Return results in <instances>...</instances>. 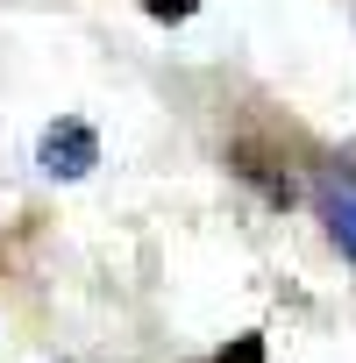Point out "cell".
<instances>
[{"mask_svg":"<svg viewBox=\"0 0 356 363\" xmlns=\"http://www.w3.org/2000/svg\"><path fill=\"white\" fill-rule=\"evenodd\" d=\"M221 363H264V342H257V335H243V342H228V349H221Z\"/></svg>","mask_w":356,"mask_h":363,"instance_id":"277c9868","label":"cell"},{"mask_svg":"<svg viewBox=\"0 0 356 363\" xmlns=\"http://www.w3.org/2000/svg\"><path fill=\"white\" fill-rule=\"evenodd\" d=\"M100 164V135L86 128V121H50V135H43V171L50 178H86Z\"/></svg>","mask_w":356,"mask_h":363,"instance_id":"6da1fadb","label":"cell"},{"mask_svg":"<svg viewBox=\"0 0 356 363\" xmlns=\"http://www.w3.org/2000/svg\"><path fill=\"white\" fill-rule=\"evenodd\" d=\"M200 8V0H143V15H157V22H186Z\"/></svg>","mask_w":356,"mask_h":363,"instance_id":"3957f363","label":"cell"},{"mask_svg":"<svg viewBox=\"0 0 356 363\" xmlns=\"http://www.w3.org/2000/svg\"><path fill=\"white\" fill-rule=\"evenodd\" d=\"M321 214H328L342 257H356V178H328V186H321Z\"/></svg>","mask_w":356,"mask_h":363,"instance_id":"7a4b0ae2","label":"cell"}]
</instances>
